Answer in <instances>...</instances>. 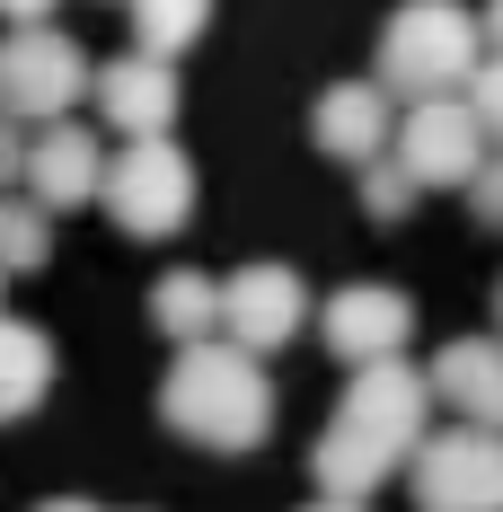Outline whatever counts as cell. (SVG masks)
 Masks as SVG:
<instances>
[{"label": "cell", "mask_w": 503, "mask_h": 512, "mask_svg": "<svg viewBox=\"0 0 503 512\" xmlns=\"http://www.w3.org/2000/svg\"><path fill=\"white\" fill-rule=\"evenodd\" d=\"M159 415H168V433H186L203 451H256L274 433V380L248 345L203 336V345H177L168 380H159Z\"/></svg>", "instance_id": "cell-1"}, {"label": "cell", "mask_w": 503, "mask_h": 512, "mask_svg": "<svg viewBox=\"0 0 503 512\" xmlns=\"http://www.w3.org/2000/svg\"><path fill=\"white\" fill-rule=\"evenodd\" d=\"M477 62H486V36H477V18L459 0H406L380 27V89L406 98V106L415 98H459Z\"/></svg>", "instance_id": "cell-2"}, {"label": "cell", "mask_w": 503, "mask_h": 512, "mask_svg": "<svg viewBox=\"0 0 503 512\" xmlns=\"http://www.w3.org/2000/svg\"><path fill=\"white\" fill-rule=\"evenodd\" d=\"M89 80H98V62L71 45L62 27H18V36H0V115H18V124H62L71 106L89 98Z\"/></svg>", "instance_id": "cell-3"}, {"label": "cell", "mask_w": 503, "mask_h": 512, "mask_svg": "<svg viewBox=\"0 0 503 512\" xmlns=\"http://www.w3.org/2000/svg\"><path fill=\"white\" fill-rule=\"evenodd\" d=\"M98 204L115 212V230L168 239V230H186V212H195V159L177 151L168 133H159V142H124V151L106 159Z\"/></svg>", "instance_id": "cell-4"}, {"label": "cell", "mask_w": 503, "mask_h": 512, "mask_svg": "<svg viewBox=\"0 0 503 512\" xmlns=\"http://www.w3.org/2000/svg\"><path fill=\"white\" fill-rule=\"evenodd\" d=\"M406 486L424 512H503V433L486 424H451V433H424Z\"/></svg>", "instance_id": "cell-5"}, {"label": "cell", "mask_w": 503, "mask_h": 512, "mask_svg": "<svg viewBox=\"0 0 503 512\" xmlns=\"http://www.w3.org/2000/svg\"><path fill=\"white\" fill-rule=\"evenodd\" d=\"M336 424H353V433H371L380 451L415 460V442L433 433V380H424V371H406L398 354H389V362H353Z\"/></svg>", "instance_id": "cell-6"}, {"label": "cell", "mask_w": 503, "mask_h": 512, "mask_svg": "<svg viewBox=\"0 0 503 512\" xmlns=\"http://www.w3.org/2000/svg\"><path fill=\"white\" fill-rule=\"evenodd\" d=\"M398 159L415 186H459L468 195V177L486 168V124L468 115V98H415L398 115Z\"/></svg>", "instance_id": "cell-7"}, {"label": "cell", "mask_w": 503, "mask_h": 512, "mask_svg": "<svg viewBox=\"0 0 503 512\" xmlns=\"http://www.w3.org/2000/svg\"><path fill=\"white\" fill-rule=\"evenodd\" d=\"M301 327H309V283L292 265H239V274L221 283V336H230V345L274 354V345H292Z\"/></svg>", "instance_id": "cell-8"}, {"label": "cell", "mask_w": 503, "mask_h": 512, "mask_svg": "<svg viewBox=\"0 0 503 512\" xmlns=\"http://www.w3.org/2000/svg\"><path fill=\"white\" fill-rule=\"evenodd\" d=\"M106 186V142L89 124H45V133H27V168H18V195H36L45 212H71V204H98Z\"/></svg>", "instance_id": "cell-9"}, {"label": "cell", "mask_w": 503, "mask_h": 512, "mask_svg": "<svg viewBox=\"0 0 503 512\" xmlns=\"http://www.w3.org/2000/svg\"><path fill=\"white\" fill-rule=\"evenodd\" d=\"M309 142L327 159L371 168V159L398 142V98L380 80H336V89H318V106H309Z\"/></svg>", "instance_id": "cell-10"}, {"label": "cell", "mask_w": 503, "mask_h": 512, "mask_svg": "<svg viewBox=\"0 0 503 512\" xmlns=\"http://www.w3.org/2000/svg\"><path fill=\"white\" fill-rule=\"evenodd\" d=\"M327 354L345 362H389L406 354V336H415V301L389 292V283H345V292H327Z\"/></svg>", "instance_id": "cell-11"}, {"label": "cell", "mask_w": 503, "mask_h": 512, "mask_svg": "<svg viewBox=\"0 0 503 512\" xmlns=\"http://www.w3.org/2000/svg\"><path fill=\"white\" fill-rule=\"evenodd\" d=\"M89 98H98V115L124 133V142H159V133L177 124V62L124 53V62H106L98 80H89Z\"/></svg>", "instance_id": "cell-12"}, {"label": "cell", "mask_w": 503, "mask_h": 512, "mask_svg": "<svg viewBox=\"0 0 503 512\" xmlns=\"http://www.w3.org/2000/svg\"><path fill=\"white\" fill-rule=\"evenodd\" d=\"M433 407H451L459 424H486L503 433V336H459L433 354Z\"/></svg>", "instance_id": "cell-13"}, {"label": "cell", "mask_w": 503, "mask_h": 512, "mask_svg": "<svg viewBox=\"0 0 503 512\" xmlns=\"http://www.w3.org/2000/svg\"><path fill=\"white\" fill-rule=\"evenodd\" d=\"M398 468H406L398 451H380V442L353 433V424H327V433L309 442V477H318V495H336V504H371Z\"/></svg>", "instance_id": "cell-14"}, {"label": "cell", "mask_w": 503, "mask_h": 512, "mask_svg": "<svg viewBox=\"0 0 503 512\" xmlns=\"http://www.w3.org/2000/svg\"><path fill=\"white\" fill-rule=\"evenodd\" d=\"M53 389V345L45 327H27V318H9L0 309V424H18V415H36Z\"/></svg>", "instance_id": "cell-15"}, {"label": "cell", "mask_w": 503, "mask_h": 512, "mask_svg": "<svg viewBox=\"0 0 503 512\" xmlns=\"http://www.w3.org/2000/svg\"><path fill=\"white\" fill-rule=\"evenodd\" d=\"M151 327L168 336V345H203V336H221V283L195 274V265L159 274V283H151Z\"/></svg>", "instance_id": "cell-16"}, {"label": "cell", "mask_w": 503, "mask_h": 512, "mask_svg": "<svg viewBox=\"0 0 503 512\" xmlns=\"http://www.w3.org/2000/svg\"><path fill=\"white\" fill-rule=\"evenodd\" d=\"M124 9H133V45L159 53V62H177L212 27V0H124Z\"/></svg>", "instance_id": "cell-17"}, {"label": "cell", "mask_w": 503, "mask_h": 512, "mask_svg": "<svg viewBox=\"0 0 503 512\" xmlns=\"http://www.w3.org/2000/svg\"><path fill=\"white\" fill-rule=\"evenodd\" d=\"M53 256V212L36 204V195H0V274H45Z\"/></svg>", "instance_id": "cell-18"}, {"label": "cell", "mask_w": 503, "mask_h": 512, "mask_svg": "<svg viewBox=\"0 0 503 512\" xmlns=\"http://www.w3.org/2000/svg\"><path fill=\"white\" fill-rule=\"evenodd\" d=\"M415 195H424V186H415V177H406V159H371V168H362V212H371V221H406V212H415Z\"/></svg>", "instance_id": "cell-19"}, {"label": "cell", "mask_w": 503, "mask_h": 512, "mask_svg": "<svg viewBox=\"0 0 503 512\" xmlns=\"http://www.w3.org/2000/svg\"><path fill=\"white\" fill-rule=\"evenodd\" d=\"M459 98H468V115L486 124V142H503V53H486V62L468 71V89H459Z\"/></svg>", "instance_id": "cell-20"}, {"label": "cell", "mask_w": 503, "mask_h": 512, "mask_svg": "<svg viewBox=\"0 0 503 512\" xmlns=\"http://www.w3.org/2000/svg\"><path fill=\"white\" fill-rule=\"evenodd\" d=\"M468 212L477 221H503V151H486V168L468 177Z\"/></svg>", "instance_id": "cell-21"}, {"label": "cell", "mask_w": 503, "mask_h": 512, "mask_svg": "<svg viewBox=\"0 0 503 512\" xmlns=\"http://www.w3.org/2000/svg\"><path fill=\"white\" fill-rule=\"evenodd\" d=\"M18 168H27V124H18V115H0V195L18 186Z\"/></svg>", "instance_id": "cell-22"}, {"label": "cell", "mask_w": 503, "mask_h": 512, "mask_svg": "<svg viewBox=\"0 0 503 512\" xmlns=\"http://www.w3.org/2000/svg\"><path fill=\"white\" fill-rule=\"evenodd\" d=\"M9 27H53V0H0Z\"/></svg>", "instance_id": "cell-23"}, {"label": "cell", "mask_w": 503, "mask_h": 512, "mask_svg": "<svg viewBox=\"0 0 503 512\" xmlns=\"http://www.w3.org/2000/svg\"><path fill=\"white\" fill-rule=\"evenodd\" d=\"M477 36H486V53H503V0H486V9H477Z\"/></svg>", "instance_id": "cell-24"}, {"label": "cell", "mask_w": 503, "mask_h": 512, "mask_svg": "<svg viewBox=\"0 0 503 512\" xmlns=\"http://www.w3.org/2000/svg\"><path fill=\"white\" fill-rule=\"evenodd\" d=\"M36 512H98V504H80V495H53V504H36Z\"/></svg>", "instance_id": "cell-25"}, {"label": "cell", "mask_w": 503, "mask_h": 512, "mask_svg": "<svg viewBox=\"0 0 503 512\" xmlns=\"http://www.w3.org/2000/svg\"><path fill=\"white\" fill-rule=\"evenodd\" d=\"M301 512H362V504H336V495H318V504H301Z\"/></svg>", "instance_id": "cell-26"}, {"label": "cell", "mask_w": 503, "mask_h": 512, "mask_svg": "<svg viewBox=\"0 0 503 512\" xmlns=\"http://www.w3.org/2000/svg\"><path fill=\"white\" fill-rule=\"evenodd\" d=\"M0 301H9V274H0Z\"/></svg>", "instance_id": "cell-27"}, {"label": "cell", "mask_w": 503, "mask_h": 512, "mask_svg": "<svg viewBox=\"0 0 503 512\" xmlns=\"http://www.w3.org/2000/svg\"><path fill=\"white\" fill-rule=\"evenodd\" d=\"M495 309H503V292H495Z\"/></svg>", "instance_id": "cell-28"}]
</instances>
